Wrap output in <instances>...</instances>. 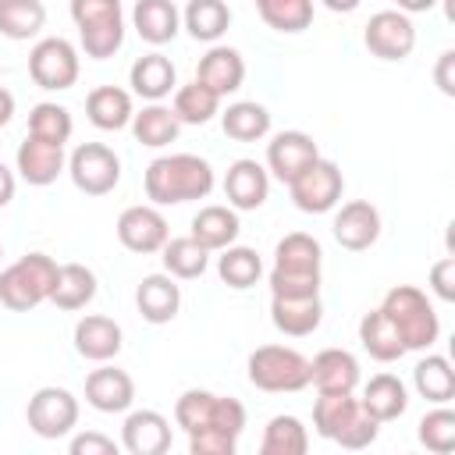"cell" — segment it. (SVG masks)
<instances>
[{
    "mask_svg": "<svg viewBox=\"0 0 455 455\" xmlns=\"http://www.w3.org/2000/svg\"><path fill=\"white\" fill-rule=\"evenodd\" d=\"M142 188L153 206H178V203L206 199L213 192V167L210 160L196 153H167L146 167Z\"/></svg>",
    "mask_w": 455,
    "mask_h": 455,
    "instance_id": "obj_1",
    "label": "cell"
},
{
    "mask_svg": "<svg viewBox=\"0 0 455 455\" xmlns=\"http://www.w3.org/2000/svg\"><path fill=\"white\" fill-rule=\"evenodd\" d=\"M320 263L323 249L313 235L291 231L274 249V270H270V299H313L320 295Z\"/></svg>",
    "mask_w": 455,
    "mask_h": 455,
    "instance_id": "obj_2",
    "label": "cell"
},
{
    "mask_svg": "<svg viewBox=\"0 0 455 455\" xmlns=\"http://www.w3.org/2000/svg\"><path fill=\"white\" fill-rule=\"evenodd\" d=\"M313 430L323 441L359 451L377 441L380 423L363 409V402L355 395H320L313 402Z\"/></svg>",
    "mask_w": 455,
    "mask_h": 455,
    "instance_id": "obj_3",
    "label": "cell"
},
{
    "mask_svg": "<svg viewBox=\"0 0 455 455\" xmlns=\"http://www.w3.org/2000/svg\"><path fill=\"white\" fill-rule=\"evenodd\" d=\"M387 323L395 327V334L402 338L405 352H423L437 341L441 334V320H437V309L434 302L427 299V291H419L416 284H395L384 302L377 306Z\"/></svg>",
    "mask_w": 455,
    "mask_h": 455,
    "instance_id": "obj_4",
    "label": "cell"
},
{
    "mask_svg": "<svg viewBox=\"0 0 455 455\" xmlns=\"http://www.w3.org/2000/svg\"><path fill=\"white\" fill-rule=\"evenodd\" d=\"M174 423L192 437L203 430H220L238 437L245 430V405L231 395H213L203 387H188L178 402H174Z\"/></svg>",
    "mask_w": 455,
    "mask_h": 455,
    "instance_id": "obj_5",
    "label": "cell"
},
{
    "mask_svg": "<svg viewBox=\"0 0 455 455\" xmlns=\"http://www.w3.org/2000/svg\"><path fill=\"white\" fill-rule=\"evenodd\" d=\"M57 281V259L46 252H25L0 270V302L11 313H28L39 302H50Z\"/></svg>",
    "mask_w": 455,
    "mask_h": 455,
    "instance_id": "obj_6",
    "label": "cell"
},
{
    "mask_svg": "<svg viewBox=\"0 0 455 455\" xmlns=\"http://www.w3.org/2000/svg\"><path fill=\"white\" fill-rule=\"evenodd\" d=\"M245 373H249L252 387L270 391V395L309 387V359L299 348H288V345H259V348H252L249 359H245Z\"/></svg>",
    "mask_w": 455,
    "mask_h": 455,
    "instance_id": "obj_7",
    "label": "cell"
},
{
    "mask_svg": "<svg viewBox=\"0 0 455 455\" xmlns=\"http://www.w3.org/2000/svg\"><path fill=\"white\" fill-rule=\"evenodd\" d=\"M71 18L78 25V39L85 57L107 60L124 43V11L117 0H71Z\"/></svg>",
    "mask_w": 455,
    "mask_h": 455,
    "instance_id": "obj_8",
    "label": "cell"
},
{
    "mask_svg": "<svg viewBox=\"0 0 455 455\" xmlns=\"http://www.w3.org/2000/svg\"><path fill=\"white\" fill-rule=\"evenodd\" d=\"M25 419H28V430L43 441H57V437H68L75 427H78V398L68 391V387H57V384H46L39 387L28 405H25Z\"/></svg>",
    "mask_w": 455,
    "mask_h": 455,
    "instance_id": "obj_9",
    "label": "cell"
},
{
    "mask_svg": "<svg viewBox=\"0 0 455 455\" xmlns=\"http://www.w3.org/2000/svg\"><path fill=\"white\" fill-rule=\"evenodd\" d=\"M68 174L78 192L85 196H107L121 181V156L103 142H82L68 156Z\"/></svg>",
    "mask_w": 455,
    "mask_h": 455,
    "instance_id": "obj_10",
    "label": "cell"
},
{
    "mask_svg": "<svg viewBox=\"0 0 455 455\" xmlns=\"http://www.w3.org/2000/svg\"><path fill=\"white\" fill-rule=\"evenodd\" d=\"M341 192H345V178H341V167L327 156L313 160L295 181H288V196L291 203L302 210V213H327L341 203Z\"/></svg>",
    "mask_w": 455,
    "mask_h": 455,
    "instance_id": "obj_11",
    "label": "cell"
},
{
    "mask_svg": "<svg viewBox=\"0 0 455 455\" xmlns=\"http://www.w3.org/2000/svg\"><path fill=\"white\" fill-rule=\"evenodd\" d=\"M28 75L39 89L60 92L78 82V50L64 36H46L28 53Z\"/></svg>",
    "mask_w": 455,
    "mask_h": 455,
    "instance_id": "obj_12",
    "label": "cell"
},
{
    "mask_svg": "<svg viewBox=\"0 0 455 455\" xmlns=\"http://www.w3.org/2000/svg\"><path fill=\"white\" fill-rule=\"evenodd\" d=\"M363 43L380 60H405L412 53V46H416V25H412V18L405 11L384 7V11L370 14Z\"/></svg>",
    "mask_w": 455,
    "mask_h": 455,
    "instance_id": "obj_13",
    "label": "cell"
},
{
    "mask_svg": "<svg viewBox=\"0 0 455 455\" xmlns=\"http://www.w3.org/2000/svg\"><path fill=\"white\" fill-rule=\"evenodd\" d=\"M167 238H171V228H167V220H164V213L156 206L139 203V206L121 210V217H117V242L128 252H142V256L160 252L167 245Z\"/></svg>",
    "mask_w": 455,
    "mask_h": 455,
    "instance_id": "obj_14",
    "label": "cell"
},
{
    "mask_svg": "<svg viewBox=\"0 0 455 455\" xmlns=\"http://www.w3.org/2000/svg\"><path fill=\"white\" fill-rule=\"evenodd\" d=\"M313 160H320V149H316V142H313L309 132L288 128V132H277L267 142V174H274L284 185L295 181Z\"/></svg>",
    "mask_w": 455,
    "mask_h": 455,
    "instance_id": "obj_15",
    "label": "cell"
},
{
    "mask_svg": "<svg viewBox=\"0 0 455 455\" xmlns=\"http://www.w3.org/2000/svg\"><path fill=\"white\" fill-rule=\"evenodd\" d=\"M171 441V419L156 409H135L121 423V448L128 455H167Z\"/></svg>",
    "mask_w": 455,
    "mask_h": 455,
    "instance_id": "obj_16",
    "label": "cell"
},
{
    "mask_svg": "<svg viewBox=\"0 0 455 455\" xmlns=\"http://www.w3.org/2000/svg\"><path fill=\"white\" fill-rule=\"evenodd\" d=\"M334 242L348 252H363L370 249L377 238H380V213L370 199H352V203H341V210L334 213Z\"/></svg>",
    "mask_w": 455,
    "mask_h": 455,
    "instance_id": "obj_17",
    "label": "cell"
},
{
    "mask_svg": "<svg viewBox=\"0 0 455 455\" xmlns=\"http://www.w3.org/2000/svg\"><path fill=\"white\" fill-rule=\"evenodd\" d=\"M309 384L320 395H352L359 387V359L348 348H320L309 359Z\"/></svg>",
    "mask_w": 455,
    "mask_h": 455,
    "instance_id": "obj_18",
    "label": "cell"
},
{
    "mask_svg": "<svg viewBox=\"0 0 455 455\" xmlns=\"http://www.w3.org/2000/svg\"><path fill=\"white\" fill-rule=\"evenodd\" d=\"M270 196V174L259 160H235L224 174V199L228 206L238 213V210H259Z\"/></svg>",
    "mask_w": 455,
    "mask_h": 455,
    "instance_id": "obj_19",
    "label": "cell"
},
{
    "mask_svg": "<svg viewBox=\"0 0 455 455\" xmlns=\"http://www.w3.org/2000/svg\"><path fill=\"white\" fill-rule=\"evenodd\" d=\"M85 402L96 412H128L135 402V380L128 377V370L100 363L85 377Z\"/></svg>",
    "mask_w": 455,
    "mask_h": 455,
    "instance_id": "obj_20",
    "label": "cell"
},
{
    "mask_svg": "<svg viewBox=\"0 0 455 455\" xmlns=\"http://www.w3.org/2000/svg\"><path fill=\"white\" fill-rule=\"evenodd\" d=\"M124 345V331L114 316L103 313H85L75 323V352L89 363H110Z\"/></svg>",
    "mask_w": 455,
    "mask_h": 455,
    "instance_id": "obj_21",
    "label": "cell"
},
{
    "mask_svg": "<svg viewBox=\"0 0 455 455\" xmlns=\"http://www.w3.org/2000/svg\"><path fill=\"white\" fill-rule=\"evenodd\" d=\"M196 82L206 85L213 96H228V92H238L242 82H245V60L235 46H210L203 57H199V68H196Z\"/></svg>",
    "mask_w": 455,
    "mask_h": 455,
    "instance_id": "obj_22",
    "label": "cell"
},
{
    "mask_svg": "<svg viewBox=\"0 0 455 455\" xmlns=\"http://www.w3.org/2000/svg\"><path fill=\"white\" fill-rule=\"evenodd\" d=\"M14 164H18V174L28 185H39V188L53 185L60 178V171H68L64 146H53V142H43V139H32V135H25V142H18Z\"/></svg>",
    "mask_w": 455,
    "mask_h": 455,
    "instance_id": "obj_23",
    "label": "cell"
},
{
    "mask_svg": "<svg viewBox=\"0 0 455 455\" xmlns=\"http://www.w3.org/2000/svg\"><path fill=\"white\" fill-rule=\"evenodd\" d=\"M135 306H139L146 323H156V327L171 323L181 309V288L167 274H146L135 288Z\"/></svg>",
    "mask_w": 455,
    "mask_h": 455,
    "instance_id": "obj_24",
    "label": "cell"
},
{
    "mask_svg": "<svg viewBox=\"0 0 455 455\" xmlns=\"http://www.w3.org/2000/svg\"><path fill=\"white\" fill-rule=\"evenodd\" d=\"M128 85H132L135 96H142V100H149V103H160V100L171 96V89L178 85V71H174L171 57H164L160 50H153V53H142V57L132 64Z\"/></svg>",
    "mask_w": 455,
    "mask_h": 455,
    "instance_id": "obj_25",
    "label": "cell"
},
{
    "mask_svg": "<svg viewBox=\"0 0 455 455\" xmlns=\"http://www.w3.org/2000/svg\"><path fill=\"white\" fill-rule=\"evenodd\" d=\"M242 224H238V213L231 206H220V203H210V206H199V213L192 217V238L206 249V252H224L228 245H235Z\"/></svg>",
    "mask_w": 455,
    "mask_h": 455,
    "instance_id": "obj_26",
    "label": "cell"
},
{
    "mask_svg": "<svg viewBox=\"0 0 455 455\" xmlns=\"http://www.w3.org/2000/svg\"><path fill=\"white\" fill-rule=\"evenodd\" d=\"M85 114L100 132H121L132 124L135 107H132V92L121 85H96L85 96Z\"/></svg>",
    "mask_w": 455,
    "mask_h": 455,
    "instance_id": "obj_27",
    "label": "cell"
},
{
    "mask_svg": "<svg viewBox=\"0 0 455 455\" xmlns=\"http://www.w3.org/2000/svg\"><path fill=\"white\" fill-rule=\"evenodd\" d=\"M132 25H135V32H139L146 43L164 46V43H171V39L178 36V28H181V11H178L171 0H139V4L132 7Z\"/></svg>",
    "mask_w": 455,
    "mask_h": 455,
    "instance_id": "obj_28",
    "label": "cell"
},
{
    "mask_svg": "<svg viewBox=\"0 0 455 455\" xmlns=\"http://www.w3.org/2000/svg\"><path fill=\"white\" fill-rule=\"evenodd\" d=\"M320 320H323L320 295H313V299H270V323L288 338L313 334L320 327Z\"/></svg>",
    "mask_w": 455,
    "mask_h": 455,
    "instance_id": "obj_29",
    "label": "cell"
},
{
    "mask_svg": "<svg viewBox=\"0 0 455 455\" xmlns=\"http://www.w3.org/2000/svg\"><path fill=\"white\" fill-rule=\"evenodd\" d=\"M359 402H363V409L377 423H391V419H398L409 409V391H405V384L395 373H377V377L366 380Z\"/></svg>",
    "mask_w": 455,
    "mask_h": 455,
    "instance_id": "obj_30",
    "label": "cell"
},
{
    "mask_svg": "<svg viewBox=\"0 0 455 455\" xmlns=\"http://www.w3.org/2000/svg\"><path fill=\"white\" fill-rule=\"evenodd\" d=\"M92 299H96V274L85 263H60L53 291H50V302L57 309L75 313V309H85Z\"/></svg>",
    "mask_w": 455,
    "mask_h": 455,
    "instance_id": "obj_31",
    "label": "cell"
},
{
    "mask_svg": "<svg viewBox=\"0 0 455 455\" xmlns=\"http://www.w3.org/2000/svg\"><path fill=\"white\" fill-rule=\"evenodd\" d=\"M220 128L235 142H259L270 135V110L256 100L228 103V110L220 114Z\"/></svg>",
    "mask_w": 455,
    "mask_h": 455,
    "instance_id": "obj_32",
    "label": "cell"
},
{
    "mask_svg": "<svg viewBox=\"0 0 455 455\" xmlns=\"http://www.w3.org/2000/svg\"><path fill=\"white\" fill-rule=\"evenodd\" d=\"M256 455H309V430L299 416L277 412L263 427V441Z\"/></svg>",
    "mask_w": 455,
    "mask_h": 455,
    "instance_id": "obj_33",
    "label": "cell"
},
{
    "mask_svg": "<svg viewBox=\"0 0 455 455\" xmlns=\"http://www.w3.org/2000/svg\"><path fill=\"white\" fill-rule=\"evenodd\" d=\"M160 259H164V274L174 277V281H196L210 267V252L192 235L167 238V245L160 249Z\"/></svg>",
    "mask_w": 455,
    "mask_h": 455,
    "instance_id": "obj_34",
    "label": "cell"
},
{
    "mask_svg": "<svg viewBox=\"0 0 455 455\" xmlns=\"http://www.w3.org/2000/svg\"><path fill=\"white\" fill-rule=\"evenodd\" d=\"M412 384H416L419 398H427L430 405H448V402L455 398V370H451V363H448L444 355H437V352H430V355H423V359L416 363Z\"/></svg>",
    "mask_w": 455,
    "mask_h": 455,
    "instance_id": "obj_35",
    "label": "cell"
},
{
    "mask_svg": "<svg viewBox=\"0 0 455 455\" xmlns=\"http://www.w3.org/2000/svg\"><path fill=\"white\" fill-rule=\"evenodd\" d=\"M181 21H185V28H188L192 39L217 43L228 32V25H231V7L224 0H192L181 11Z\"/></svg>",
    "mask_w": 455,
    "mask_h": 455,
    "instance_id": "obj_36",
    "label": "cell"
},
{
    "mask_svg": "<svg viewBox=\"0 0 455 455\" xmlns=\"http://www.w3.org/2000/svg\"><path fill=\"white\" fill-rule=\"evenodd\" d=\"M178 132H181V124H178V117L171 114V107H164V103H149V107H142V110L132 117V135H135V142H142V146H149V149L171 146V142L178 139Z\"/></svg>",
    "mask_w": 455,
    "mask_h": 455,
    "instance_id": "obj_37",
    "label": "cell"
},
{
    "mask_svg": "<svg viewBox=\"0 0 455 455\" xmlns=\"http://www.w3.org/2000/svg\"><path fill=\"white\" fill-rule=\"evenodd\" d=\"M359 341H363V348H366L377 363H395V359L405 355L402 338L395 334V327L387 323V316H384L380 309L363 313V320H359Z\"/></svg>",
    "mask_w": 455,
    "mask_h": 455,
    "instance_id": "obj_38",
    "label": "cell"
},
{
    "mask_svg": "<svg viewBox=\"0 0 455 455\" xmlns=\"http://www.w3.org/2000/svg\"><path fill=\"white\" fill-rule=\"evenodd\" d=\"M217 274H220V281H224L228 288L245 291V288H252V284L259 281L263 259H259V252L249 249V245H228V249L217 256Z\"/></svg>",
    "mask_w": 455,
    "mask_h": 455,
    "instance_id": "obj_39",
    "label": "cell"
},
{
    "mask_svg": "<svg viewBox=\"0 0 455 455\" xmlns=\"http://www.w3.org/2000/svg\"><path fill=\"white\" fill-rule=\"evenodd\" d=\"M171 114L178 117V124H206V121H213V114H220V96H213L206 85H199L192 78L188 85L174 89Z\"/></svg>",
    "mask_w": 455,
    "mask_h": 455,
    "instance_id": "obj_40",
    "label": "cell"
},
{
    "mask_svg": "<svg viewBox=\"0 0 455 455\" xmlns=\"http://www.w3.org/2000/svg\"><path fill=\"white\" fill-rule=\"evenodd\" d=\"M46 21V7L39 0H0V36L21 43L39 36Z\"/></svg>",
    "mask_w": 455,
    "mask_h": 455,
    "instance_id": "obj_41",
    "label": "cell"
},
{
    "mask_svg": "<svg viewBox=\"0 0 455 455\" xmlns=\"http://www.w3.org/2000/svg\"><path fill=\"white\" fill-rule=\"evenodd\" d=\"M256 14L274 28V32H302L313 21V4L309 0H256Z\"/></svg>",
    "mask_w": 455,
    "mask_h": 455,
    "instance_id": "obj_42",
    "label": "cell"
},
{
    "mask_svg": "<svg viewBox=\"0 0 455 455\" xmlns=\"http://www.w3.org/2000/svg\"><path fill=\"white\" fill-rule=\"evenodd\" d=\"M71 128H75V124H71V114H68V107H60V103L43 100V103H36V107L28 110V135H32V139L64 146V142L71 139Z\"/></svg>",
    "mask_w": 455,
    "mask_h": 455,
    "instance_id": "obj_43",
    "label": "cell"
},
{
    "mask_svg": "<svg viewBox=\"0 0 455 455\" xmlns=\"http://www.w3.org/2000/svg\"><path fill=\"white\" fill-rule=\"evenodd\" d=\"M419 444L430 451V455H451L455 448V412L448 405H434L423 419H419V430H416Z\"/></svg>",
    "mask_w": 455,
    "mask_h": 455,
    "instance_id": "obj_44",
    "label": "cell"
},
{
    "mask_svg": "<svg viewBox=\"0 0 455 455\" xmlns=\"http://www.w3.org/2000/svg\"><path fill=\"white\" fill-rule=\"evenodd\" d=\"M68 455H121V444L100 430H78L68 444Z\"/></svg>",
    "mask_w": 455,
    "mask_h": 455,
    "instance_id": "obj_45",
    "label": "cell"
},
{
    "mask_svg": "<svg viewBox=\"0 0 455 455\" xmlns=\"http://www.w3.org/2000/svg\"><path fill=\"white\" fill-rule=\"evenodd\" d=\"M235 441L238 437H231V434L203 430V434L188 437V455H235Z\"/></svg>",
    "mask_w": 455,
    "mask_h": 455,
    "instance_id": "obj_46",
    "label": "cell"
},
{
    "mask_svg": "<svg viewBox=\"0 0 455 455\" xmlns=\"http://www.w3.org/2000/svg\"><path fill=\"white\" fill-rule=\"evenodd\" d=\"M430 288L441 302H451L455 299V256H444L430 267Z\"/></svg>",
    "mask_w": 455,
    "mask_h": 455,
    "instance_id": "obj_47",
    "label": "cell"
},
{
    "mask_svg": "<svg viewBox=\"0 0 455 455\" xmlns=\"http://www.w3.org/2000/svg\"><path fill=\"white\" fill-rule=\"evenodd\" d=\"M434 78H437V89H441L444 96H455V50H444V53L437 57Z\"/></svg>",
    "mask_w": 455,
    "mask_h": 455,
    "instance_id": "obj_48",
    "label": "cell"
},
{
    "mask_svg": "<svg viewBox=\"0 0 455 455\" xmlns=\"http://www.w3.org/2000/svg\"><path fill=\"white\" fill-rule=\"evenodd\" d=\"M14 188H18V181H14V171H11V167L0 160V210H4V206L14 199Z\"/></svg>",
    "mask_w": 455,
    "mask_h": 455,
    "instance_id": "obj_49",
    "label": "cell"
},
{
    "mask_svg": "<svg viewBox=\"0 0 455 455\" xmlns=\"http://www.w3.org/2000/svg\"><path fill=\"white\" fill-rule=\"evenodd\" d=\"M11 117H14V96H11V89L0 85V128L11 124Z\"/></svg>",
    "mask_w": 455,
    "mask_h": 455,
    "instance_id": "obj_50",
    "label": "cell"
},
{
    "mask_svg": "<svg viewBox=\"0 0 455 455\" xmlns=\"http://www.w3.org/2000/svg\"><path fill=\"white\" fill-rule=\"evenodd\" d=\"M0 256H4V245H0Z\"/></svg>",
    "mask_w": 455,
    "mask_h": 455,
    "instance_id": "obj_51",
    "label": "cell"
}]
</instances>
